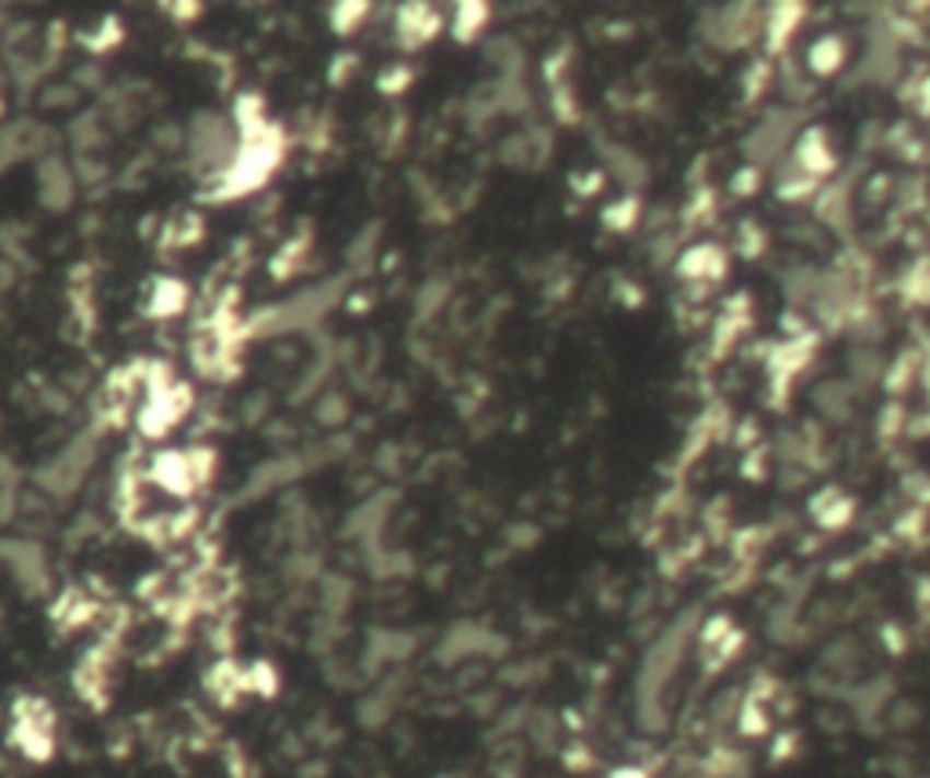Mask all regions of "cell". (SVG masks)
Here are the masks:
<instances>
[{"label":"cell","instance_id":"6da1fadb","mask_svg":"<svg viewBox=\"0 0 930 778\" xmlns=\"http://www.w3.org/2000/svg\"><path fill=\"white\" fill-rule=\"evenodd\" d=\"M236 131L230 120H222L219 113H197L186 128V153L193 172L200 178H214L222 183V175L230 172L236 156Z\"/></svg>","mask_w":930,"mask_h":778},{"label":"cell","instance_id":"7a4b0ae2","mask_svg":"<svg viewBox=\"0 0 930 778\" xmlns=\"http://www.w3.org/2000/svg\"><path fill=\"white\" fill-rule=\"evenodd\" d=\"M95 448H98V437L95 433H81L66 444L59 455L48 458L44 466L37 469V488L51 499H66L73 495L77 488L84 484V473L92 469L95 462Z\"/></svg>","mask_w":930,"mask_h":778},{"label":"cell","instance_id":"3957f363","mask_svg":"<svg viewBox=\"0 0 930 778\" xmlns=\"http://www.w3.org/2000/svg\"><path fill=\"white\" fill-rule=\"evenodd\" d=\"M37 186H40V208L48 211H66L77 197V178L73 167L62 161L59 153H44L37 161Z\"/></svg>","mask_w":930,"mask_h":778},{"label":"cell","instance_id":"277c9868","mask_svg":"<svg viewBox=\"0 0 930 778\" xmlns=\"http://www.w3.org/2000/svg\"><path fill=\"white\" fill-rule=\"evenodd\" d=\"M146 480H150L153 488H161L164 495H175V499H186L189 491H197L186 451H156V455L146 462Z\"/></svg>","mask_w":930,"mask_h":778},{"label":"cell","instance_id":"5b68a950","mask_svg":"<svg viewBox=\"0 0 930 778\" xmlns=\"http://www.w3.org/2000/svg\"><path fill=\"white\" fill-rule=\"evenodd\" d=\"M189 306V288L178 277H153L150 291H146V313L156 321L178 317Z\"/></svg>","mask_w":930,"mask_h":778},{"label":"cell","instance_id":"8992f818","mask_svg":"<svg viewBox=\"0 0 930 778\" xmlns=\"http://www.w3.org/2000/svg\"><path fill=\"white\" fill-rule=\"evenodd\" d=\"M70 139L77 146V153L81 156H92L98 146H106V120H102V113L92 109V113H81L73 124H70Z\"/></svg>","mask_w":930,"mask_h":778},{"label":"cell","instance_id":"52a82bcc","mask_svg":"<svg viewBox=\"0 0 930 778\" xmlns=\"http://www.w3.org/2000/svg\"><path fill=\"white\" fill-rule=\"evenodd\" d=\"M396 26H400L404 48H418V44L437 30V15L429 8H404L400 19H396Z\"/></svg>","mask_w":930,"mask_h":778},{"label":"cell","instance_id":"ba28073f","mask_svg":"<svg viewBox=\"0 0 930 778\" xmlns=\"http://www.w3.org/2000/svg\"><path fill=\"white\" fill-rule=\"evenodd\" d=\"M120 37H124V26H120V19H117V15H106V19H98L92 30H84V33H81V44H84L88 51L102 55V51L117 48V44H120Z\"/></svg>","mask_w":930,"mask_h":778},{"label":"cell","instance_id":"9c48e42d","mask_svg":"<svg viewBox=\"0 0 930 778\" xmlns=\"http://www.w3.org/2000/svg\"><path fill=\"white\" fill-rule=\"evenodd\" d=\"M204 236V219L200 216H178L175 222H167V236L164 244L175 247H193Z\"/></svg>","mask_w":930,"mask_h":778},{"label":"cell","instance_id":"30bf717a","mask_svg":"<svg viewBox=\"0 0 930 778\" xmlns=\"http://www.w3.org/2000/svg\"><path fill=\"white\" fill-rule=\"evenodd\" d=\"M305 252H310V247H305L302 236H294V241L283 244L280 252L274 255V263H269V269H274V277H288V274H294V269L302 266Z\"/></svg>","mask_w":930,"mask_h":778},{"label":"cell","instance_id":"8fae6325","mask_svg":"<svg viewBox=\"0 0 930 778\" xmlns=\"http://www.w3.org/2000/svg\"><path fill=\"white\" fill-rule=\"evenodd\" d=\"M186 458H189V469H193V480H197V488L211 484L214 469H219V455H214V448H189Z\"/></svg>","mask_w":930,"mask_h":778},{"label":"cell","instance_id":"7c38bea8","mask_svg":"<svg viewBox=\"0 0 930 778\" xmlns=\"http://www.w3.org/2000/svg\"><path fill=\"white\" fill-rule=\"evenodd\" d=\"M368 4H338L335 11H332V26L338 30V33H353L357 26H364V19H368Z\"/></svg>","mask_w":930,"mask_h":778},{"label":"cell","instance_id":"4fadbf2b","mask_svg":"<svg viewBox=\"0 0 930 778\" xmlns=\"http://www.w3.org/2000/svg\"><path fill=\"white\" fill-rule=\"evenodd\" d=\"M40 103L48 109H73L77 103H81V92H77L73 84H51V88H44Z\"/></svg>","mask_w":930,"mask_h":778},{"label":"cell","instance_id":"5bb4252c","mask_svg":"<svg viewBox=\"0 0 930 778\" xmlns=\"http://www.w3.org/2000/svg\"><path fill=\"white\" fill-rule=\"evenodd\" d=\"M153 146L161 153L183 150V146H186V128H183V124H161V128L153 131Z\"/></svg>","mask_w":930,"mask_h":778},{"label":"cell","instance_id":"9a60e30c","mask_svg":"<svg viewBox=\"0 0 930 778\" xmlns=\"http://www.w3.org/2000/svg\"><path fill=\"white\" fill-rule=\"evenodd\" d=\"M342 415H346V400L338 397V393H327V397H321V404H316V419L324 426H338Z\"/></svg>","mask_w":930,"mask_h":778},{"label":"cell","instance_id":"2e32d148","mask_svg":"<svg viewBox=\"0 0 930 778\" xmlns=\"http://www.w3.org/2000/svg\"><path fill=\"white\" fill-rule=\"evenodd\" d=\"M70 84L77 88V92H81V88H92V92H95V88H102V70H98V66H77Z\"/></svg>","mask_w":930,"mask_h":778},{"label":"cell","instance_id":"e0dca14e","mask_svg":"<svg viewBox=\"0 0 930 778\" xmlns=\"http://www.w3.org/2000/svg\"><path fill=\"white\" fill-rule=\"evenodd\" d=\"M266 411H269V397H266V393H252V400L244 404V422L258 426V422L266 419Z\"/></svg>","mask_w":930,"mask_h":778},{"label":"cell","instance_id":"ac0fdd59","mask_svg":"<svg viewBox=\"0 0 930 778\" xmlns=\"http://www.w3.org/2000/svg\"><path fill=\"white\" fill-rule=\"evenodd\" d=\"M167 11H172L175 22H193L204 8H200V4H167Z\"/></svg>","mask_w":930,"mask_h":778},{"label":"cell","instance_id":"d6986e66","mask_svg":"<svg viewBox=\"0 0 930 778\" xmlns=\"http://www.w3.org/2000/svg\"><path fill=\"white\" fill-rule=\"evenodd\" d=\"M615 778H648V775H643V771H637V768H629V771H618Z\"/></svg>","mask_w":930,"mask_h":778}]
</instances>
